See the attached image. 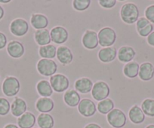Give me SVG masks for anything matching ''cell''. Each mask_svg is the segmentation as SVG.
Returning <instances> with one entry per match:
<instances>
[{"mask_svg":"<svg viewBox=\"0 0 154 128\" xmlns=\"http://www.w3.org/2000/svg\"><path fill=\"white\" fill-rule=\"evenodd\" d=\"M120 16L122 21L128 24H132L137 21L139 17V9L135 4L128 2L124 4L120 10Z\"/></svg>","mask_w":154,"mask_h":128,"instance_id":"6da1fadb","label":"cell"},{"mask_svg":"<svg viewBox=\"0 0 154 128\" xmlns=\"http://www.w3.org/2000/svg\"><path fill=\"white\" fill-rule=\"evenodd\" d=\"M98 42L103 48L111 47L116 40V33L115 30L110 27H103L97 33Z\"/></svg>","mask_w":154,"mask_h":128,"instance_id":"7a4b0ae2","label":"cell"},{"mask_svg":"<svg viewBox=\"0 0 154 128\" xmlns=\"http://www.w3.org/2000/svg\"><path fill=\"white\" fill-rule=\"evenodd\" d=\"M20 82L14 76H8L5 78L2 85V93L8 97L17 95L20 91Z\"/></svg>","mask_w":154,"mask_h":128,"instance_id":"3957f363","label":"cell"},{"mask_svg":"<svg viewBox=\"0 0 154 128\" xmlns=\"http://www.w3.org/2000/svg\"><path fill=\"white\" fill-rule=\"evenodd\" d=\"M108 123L114 128H122L126 124V115L122 110L119 109H113L107 114L106 117Z\"/></svg>","mask_w":154,"mask_h":128,"instance_id":"277c9868","label":"cell"},{"mask_svg":"<svg viewBox=\"0 0 154 128\" xmlns=\"http://www.w3.org/2000/svg\"><path fill=\"white\" fill-rule=\"evenodd\" d=\"M38 73L43 76H52L55 75L57 70V63L50 59H41L36 66Z\"/></svg>","mask_w":154,"mask_h":128,"instance_id":"5b68a950","label":"cell"},{"mask_svg":"<svg viewBox=\"0 0 154 128\" xmlns=\"http://www.w3.org/2000/svg\"><path fill=\"white\" fill-rule=\"evenodd\" d=\"M110 93L109 87L106 82L103 81L97 82L93 85L92 90H91V95L92 97L97 101H101L106 99Z\"/></svg>","mask_w":154,"mask_h":128,"instance_id":"8992f818","label":"cell"},{"mask_svg":"<svg viewBox=\"0 0 154 128\" xmlns=\"http://www.w3.org/2000/svg\"><path fill=\"white\" fill-rule=\"evenodd\" d=\"M50 85L55 92L62 93L69 86V79L63 74H55L50 78Z\"/></svg>","mask_w":154,"mask_h":128,"instance_id":"52a82bcc","label":"cell"},{"mask_svg":"<svg viewBox=\"0 0 154 128\" xmlns=\"http://www.w3.org/2000/svg\"><path fill=\"white\" fill-rule=\"evenodd\" d=\"M29 30V24L26 20L23 18H17L12 20L10 24V31L14 36H23Z\"/></svg>","mask_w":154,"mask_h":128,"instance_id":"ba28073f","label":"cell"},{"mask_svg":"<svg viewBox=\"0 0 154 128\" xmlns=\"http://www.w3.org/2000/svg\"><path fill=\"white\" fill-rule=\"evenodd\" d=\"M78 111L84 117H91L95 114L97 106L91 100L83 99L78 105Z\"/></svg>","mask_w":154,"mask_h":128,"instance_id":"9c48e42d","label":"cell"},{"mask_svg":"<svg viewBox=\"0 0 154 128\" xmlns=\"http://www.w3.org/2000/svg\"><path fill=\"white\" fill-rule=\"evenodd\" d=\"M50 36L53 42L55 44H63L68 39V32L63 26H57L53 28L50 32Z\"/></svg>","mask_w":154,"mask_h":128,"instance_id":"30bf717a","label":"cell"},{"mask_svg":"<svg viewBox=\"0 0 154 128\" xmlns=\"http://www.w3.org/2000/svg\"><path fill=\"white\" fill-rule=\"evenodd\" d=\"M82 42L83 46L87 49H94L99 44L97 33L93 30H86L82 36Z\"/></svg>","mask_w":154,"mask_h":128,"instance_id":"8fae6325","label":"cell"},{"mask_svg":"<svg viewBox=\"0 0 154 128\" xmlns=\"http://www.w3.org/2000/svg\"><path fill=\"white\" fill-rule=\"evenodd\" d=\"M24 46L18 41H11L7 45V52L12 58H20L24 54Z\"/></svg>","mask_w":154,"mask_h":128,"instance_id":"7c38bea8","label":"cell"},{"mask_svg":"<svg viewBox=\"0 0 154 128\" xmlns=\"http://www.w3.org/2000/svg\"><path fill=\"white\" fill-rule=\"evenodd\" d=\"M57 60L63 65H68L73 60V55L71 50L66 46H60L56 53Z\"/></svg>","mask_w":154,"mask_h":128,"instance_id":"4fadbf2b","label":"cell"},{"mask_svg":"<svg viewBox=\"0 0 154 128\" xmlns=\"http://www.w3.org/2000/svg\"><path fill=\"white\" fill-rule=\"evenodd\" d=\"M117 50L115 47L103 48L98 52V58L103 63H110L113 61L117 56Z\"/></svg>","mask_w":154,"mask_h":128,"instance_id":"5bb4252c","label":"cell"},{"mask_svg":"<svg viewBox=\"0 0 154 128\" xmlns=\"http://www.w3.org/2000/svg\"><path fill=\"white\" fill-rule=\"evenodd\" d=\"M27 106L25 100L20 97H16L11 105V112L14 117H20L26 112Z\"/></svg>","mask_w":154,"mask_h":128,"instance_id":"9a60e30c","label":"cell"},{"mask_svg":"<svg viewBox=\"0 0 154 128\" xmlns=\"http://www.w3.org/2000/svg\"><path fill=\"white\" fill-rule=\"evenodd\" d=\"M118 59L120 62L128 63L131 62L136 55L134 48L130 46H122L119 48L117 52Z\"/></svg>","mask_w":154,"mask_h":128,"instance_id":"2e32d148","label":"cell"},{"mask_svg":"<svg viewBox=\"0 0 154 128\" xmlns=\"http://www.w3.org/2000/svg\"><path fill=\"white\" fill-rule=\"evenodd\" d=\"M138 76L142 81H149L154 77V67L151 63L146 62L140 66Z\"/></svg>","mask_w":154,"mask_h":128,"instance_id":"e0dca14e","label":"cell"},{"mask_svg":"<svg viewBox=\"0 0 154 128\" xmlns=\"http://www.w3.org/2000/svg\"><path fill=\"white\" fill-rule=\"evenodd\" d=\"M93 85H94L91 79L88 78H81L75 81L74 86L77 92L81 94H88L92 90Z\"/></svg>","mask_w":154,"mask_h":128,"instance_id":"ac0fdd59","label":"cell"},{"mask_svg":"<svg viewBox=\"0 0 154 128\" xmlns=\"http://www.w3.org/2000/svg\"><path fill=\"white\" fill-rule=\"evenodd\" d=\"M128 117L130 121L135 124H140L145 120V115L141 108L138 106L134 105L130 109L128 112Z\"/></svg>","mask_w":154,"mask_h":128,"instance_id":"d6986e66","label":"cell"},{"mask_svg":"<svg viewBox=\"0 0 154 128\" xmlns=\"http://www.w3.org/2000/svg\"><path fill=\"white\" fill-rule=\"evenodd\" d=\"M54 107V101L49 97H41L35 103V108L42 113L50 112Z\"/></svg>","mask_w":154,"mask_h":128,"instance_id":"ffe728a7","label":"cell"},{"mask_svg":"<svg viewBox=\"0 0 154 128\" xmlns=\"http://www.w3.org/2000/svg\"><path fill=\"white\" fill-rule=\"evenodd\" d=\"M63 100L68 106L75 107L80 103L81 97L79 93L76 91L71 89L65 92L64 96H63Z\"/></svg>","mask_w":154,"mask_h":128,"instance_id":"44dd1931","label":"cell"},{"mask_svg":"<svg viewBox=\"0 0 154 128\" xmlns=\"http://www.w3.org/2000/svg\"><path fill=\"white\" fill-rule=\"evenodd\" d=\"M34 38H35V41L37 45L40 47L49 45L50 42H51L50 32L47 29H38L35 31Z\"/></svg>","mask_w":154,"mask_h":128,"instance_id":"7402d4cb","label":"cell"},{"mask_svg":"<svg viewBox=\"0 0 154 128\" xmlns=\"http://www.w3.org/2000/svg\"><path fill=\"white\" fill-rule=\"evenodd\" d=\"M35 117L32 112H25L17 118V125L20 128H32L35 124Z\"/></svg>","mask_w":154,"mask_h":128,"instance_id":"603a6c76","label":"cell"},{"mask_svg":"<svg viewBox=\"0 0 154 128\" xmlns=\"http://www.w3.org/2000/svg\"><path fill=\"white\" fill-rule=\"evenodd\" d=\"M30 23L33 28L38 29H45L48 25V19L42 14H32L30 18Z\"/></svg>","mask_w":154,"mask_h":128,"instance_id":"cb8c5ba5","label":"cell"},{"mask_svg":"<svg viewBox=\"0 0 154 128\" xmlns=\"http://www.w3.org/2000/svg\"><path fill=\"white\" fill-rule=\"evenodd\" d=\"M36 90L38 94L42 97H49L53 94V89L50 82L46 80L39 81L36 85Z\"/></svg>","mask_w":154,"mask_h":128,"instance_id":"d4e9b609","label":"cell"},{"mask_svg":"<svg viewBox=\"0 0 154 128\" xmlns=\"http://www.w3.org/2000/svg\"><path fill=\"white\" fill-rule=\"evenodd\" d=\"M140 66L137 62L131 61L126 63L123 67V73L126 77L134 79L138 76Z\"/></svg>","mask_w":154,"mask_h":128,"instance_id":"484cf974","label":"cell"},{"mask_svg":"<svg viewBox=\"0 0 154 128\" xmlns=\"http://www.w3.org/2000/svg\"><path fill=\"white\" fill-rule=\"evenodd\" d=\"M37 123L40 128H53L54 121L51 115L48 113H41L38 116Z\"/></svg>","mask_w":154,"mask_h":128,"instance_id":"4316f807","label":"cell"},{"mask_svg":"<svg viewBox=\"0 0 154 128\" xmlns=\"http://www.w3.org/2000/svg\"><path fill=\"white\" fill-rule=\"evenodd\" d=\"M57 53V48L54 45H48L45 46H41L38 49V54L42 59H50L54 58Z\"/></svg>","mask_w":154,"mask_h":128,"instance_id":"83f0119b","label":"cell"},{"mask_svg":"<svg viewBox=\"0 0 154 128\" xmlns=\"http://www.w3.org/2000/svg\"><path fill=\"white\" fill-rule=\"evenodd\" d=\"M114 109V103L111 99L106 98L100 101L97 106V109L103 115H107Z\"/></svg>","mask_w":154,"mask_h":128,"instance_id":"f1b7e54d","label":"cell"},{"mask_svg":"<svg viewBox=\"0 0 154 128\" xmlns=\"http://www.w3.org/2000/svg\"><path fill=\"white\" fill-rule=\"evenodd\" d=\"M141 109L144 115L149 117H154V100H144L141 103Z\"/></svg>","mask_w":154,"mask_h":128,"instance_id":"f546056e","label":"cell"},{"mask_svg":"<svg viewBox=\"0 0 154 128\" xmlns=\"http://www.w3.org/2000/svg\"><path fill=\"white\" fill-rule=\"evenodd\" d=\"M91 5L90 0H74L72 2V7L76 11H82L86 10Z\"/></svg>","mask_w":154,"mask_h":128,"instance_id":"4dcf8cb0","label":"cell"},{"mask_svg":"<svg viewBox=\"0 0 154 128\" xmlns=\"http://www.w3.org/2000/svg\"><path fill=\"white\" fill-rule=\"evenodd\" d=\"M11 104L9 101L4 97H0V115L5 116L9 113Z\"/></svg>","mask_w":154,"mask_h":128,"instance_id":"1f68e13d","label":"cell"},{"mask_svg":"<svg viewBox=\"0 0 154 128\" xmlns=\"http://www.w3.org/2000/svg\"><path fill=\"white\" fill-rule=\"evenodd\" d=\"M145 17L149 20L150 23H154V5L148 6L145 10Z\"/></svg>","mask_w":154,"mask_h":128,"instance_id":"d6a6232c","label":"cell"},{"mask_svg":"<svg viewBox=\"0 0 154 128\" xmlns=\"http://www.w3.org/2000/svg\"><path fill=\"white\" fill-rule=\"evenodd\" d=\"M152 29H153V26H152V23H150L145 28L137 31V33H138V34L140 35V36H142V37H146V36H148L151 33H152Z\"/></svg>","mask_w":154,"mask_h":128,"instance_id":"836d02e7","label":"cell"},{"mask_svg":"<svg viewBox=\"0 0 154 128\" xmlns=\"http://www.w3.org/2000/svg\"><path fill=\"white\" fill-rule=\"evenodd\" d=\"M150 22L146 18V17H140L138 18L137 21L136 22V26H137V31L140 30V29H143L146 27L147 25H149Z\"/></svg>","mask_w":154,"mask_h":128,"instance_id":"e575fe53","label":"cell"},{"mask_svg":"<svg viewBox=\"0 0 154 128\" xmlns=\"http://www.w3.org/2000/svg\"><path fill=\"white\" fill-rule=\"evenodd\" d=\"M99 4L104 8H112L116 5V0H100Z\"/></svg>","mask_w":154,"mask_h":128,"instance_id":"d590c367","label":"cell"},{"mask_svg":"<svg viewBox=\"0 0 154 128\" xmlns=\"http://www.w3.org/2000/svg\"><path fill=\"white\" fill-rule=\"evenodd\" d=\"M7 37L3 33L0 32V50L5 48L7 46Z\"/></svg>","mask_w":154,"mask_h":128,"instance_id":"8d00e7d4","label":"cell"},{"mask_svg":"<svg viewBox=\"0 0 154 128\" xmlns=\"http://www.w3.org/2000/svg\"><path fill=\"white\" fill-rule=\"evenodd\" d=\"M146 41H147V43L149 44L150 46L154 47V32H152V33L147 36Z\"/></svg>","mask_w":154,"mask_h":128,"instance_id":"74e56055","label":"cell"},{"mask_svg":"<svg viewBox=\"0 0 154 128\" xmlns=\"http://www.w3.org/2000/svg\"><path fill=\"white\" fill-rule=\"evenodd\" d=\"M85 128H101V127L99 126L98 124L94 123H91V124H87L86 126L85 127Z\"/></svg>","mask_w":154,"mask_h":128,"instance_id":"f35d334b","label":"cell"},{"mask_svg":"<svg viewBox=\"0 0 154 128\" xmlns=\"http://www.w3.org/2000/svg\"><path fill=\"white\" fill-rule=\"evenodd\" d=\"M4 15H5V10H4V8L0 5V20L3 18Z\"/></svg>","mask_w":154,"mask_h":128,"instance_id":"ab89813d","label":"cell"},{"mask_svg":"<svg viewBox=\"0 0 154 128\" xmlns=\"http://www.w3.org/2000/svg\"><path fill=\"white\" fill-rule=\"evenodd\" d=\"M4 128H19L17 125L14 124H6Z\"/></svg>","mask_w":154,"mask_h":128,"instance_id":"60d3db41","label":"cell"},{"mask_svg":"<svg viewBox=\"0 0 154 128\" xmlns=\"http://www.w3.org/2000/svg\"><path fill=\"white\" fill-rule=\"evenodd\" d=\"M11 2L10 0H6V1H4V0H0V3H9Z\"/></svg>","mask_w":154,"mask_h":128,"instance_id":"b9f144b4","label":"cell"},{"mask_svg":"<svg viewBox=\"0 0 154 128\" xmlns=\"http://www.w3.org/2000/svg\"><path fill=\"white\" fill-rule=\"evenodd\" d=\"M146 128H154V124H149L147 127H146Z\"/></svg>","mask_w":154,"mask_h":128,"instance_id":"7bdbcfd3","label":"cell"},{"mask_svg":"<svg viewBox=\"0 0 154 128\" xmlns=\"http://www.w3.org/2000/svg\"><path fill=\"white\" fill-rule=\"evenodd\" d=\"M33 128H36V127H33Z\"/></svg>","mask_w":154,"mask_h":128,"instance_id":"ee69618b","label":"cell"},{"mask_svg":"<svg viewBox=\"0 0 154 128\" xmlns=\"http://www.w3.org/2000/svg\"></svg>","mask_w":154,"mask_h":128,"instance_id":"f6af8a7d","label":"cell"}]
</instances>
